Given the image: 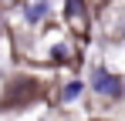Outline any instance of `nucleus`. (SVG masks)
I'll list each match as a JSON object with an SVG mask.
<instances>
[{
	"instance_id": "obj_4",
	"label": "nucleus",
	"mask_w": 125,
	"mask_h": 121,
	"mask_svg": "<svg viewBox=\"0 0 125 121\" xmlns=\"http://www.w3.org/2000/svg\"><path fill=\"white\" fill-rule=\"evenodd\" d=\"M21 14H24L27 27H41L44 20L54 14V7H51V0H27V3H21Z\"/></svg>"
},
{
	"instance_id": "obj_7",
	"label": "nucleus",
	"mask_w": 125,
	"mask_h": 121,
	"mask_svg": "<svg viewBox=\"0 0 125 121\" xmlns=\"http://www.w3.org/2000/svg\"><path fill=\"white\" fill-rule=\"evenodd\" d=\"M0 3H7V7H14V3H17V0H0Z\"/></svg>"
},
{
	"instance_id": "obj_8",
	"label": "nucleus",
	"mask_w": 125,
	"mask_h": 121,
	"mask_svg": "<svg viewBox=\"0 0 125 121\" xmlns=\"http://www.w3.org/2000/svg\"><path fill=\"white\" fill-rule=\"evenodd\" d=\"M91 121H108V118H91Z\"/></svg>"
},
{
	"instance_id": "obj_6",
	"label": "nucleus",
	"mask_w": 125,
	"mask_h": 121,
	"mask_svg": "<svg viewBox=\"0 0 125 121\" xmlns=\"http://www.w3.org/2000/svg\"><path fill=\"white\" fill-rule=\"evenodd\" d=\"M81 94H84V81H81V78H71L68 84H61V91H58V104H74Z\"/></svg>"
},
{
	"instance_id": "obj_1",
	"label": "nucleus",
	"mask_w": 125,
	"mask_h": 121,
	"mask_svg": "<svg viewBox=\"0 0 125 121\" xmlns=\"http://www.w3.org/2000/svg\"><path fill=\"white\" fill-rule=\"evenodd\" d=\"M37 98H41V84L34 78H27V74H17V78L7 81V87H3V94H0V104H3L7 111H24V108H31Z\"/></svg>"
},
{
	"instance_id": "obj_5",
	"label": "nucleus",
	"mask_w": 125,
	"mask_h": 121,
	"mask_svg": "<svg viewBox=\"0 0 125 121\" xmlns=\"http://www.w3.org/2000/svg\"><path fill=\"white\" fill-rule=\"evenodd\" d=\"M47 64H78V47L74 44H68V40H58V44H51V51H47Z\"/></svg>"
},
{
	"instance_id": "obj_2",
	"label": "nucleus",
	"mask_w": 125,
	"mask_h": 121,
	"mask_svg": "<svg viewBox=\"0 0 125 121\" xmlns=\"http://www.w3.org/2000/svg\"><path fill=\"white\" fill-rule=\"evenodd\" d=\"M61 17H64L68 34L74 40H81V44H88V34H91V3L88 0H64Z\"/></svg>"
},
{
	"instance_id": "obj_3",
	"label": "nucleus",
	"mask_w": 125,
	"mask_h": 121,
	"mask_svg": "<svg viewBox=\"0 0 125 121\" xmlns=\"http://www.w3.org/2000/svg\"><path fill=\"white\" fill-rule=\"evenodd\" d=\"M88 87H91L102 101H122V98H125V78L112 74V71H108V67H102V64H95V67H91Z\"/></svg>"
},
{
	"instance_id": "obj_9",
	"label": "nucleus",
	"mask_w": 125,
	"mask_h": 121,
	"mask_svg": "<svg viewBox=\"0 0 125 121\" xmlns=\"http://www.w3.org/2000/svg\"><path fill=\"white\" fill-rule=\"evenodd\" d=\"M0 24H3V14H0Z\"/></svg>"
}]
</instances>
